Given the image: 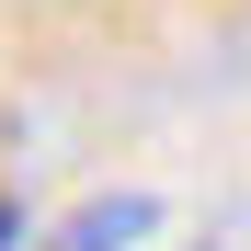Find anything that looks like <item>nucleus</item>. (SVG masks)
<instances>
[{
    "label": "nucleus",
    "instance_id": "nucleus-1",
    "mask_svg": "<svg viewBox=\"0 0 251 251\" xmlns=\"http://www.w3.org/2000/svg\"><path fill=\"white\" fill-rule=\"evenodd\" d=\"M149 228H160V205H149V194H103V205H80L46 251H137Z\"/></svg>",
    "mask_w": 251,
    "mask_h": 251
}]
</instances>
